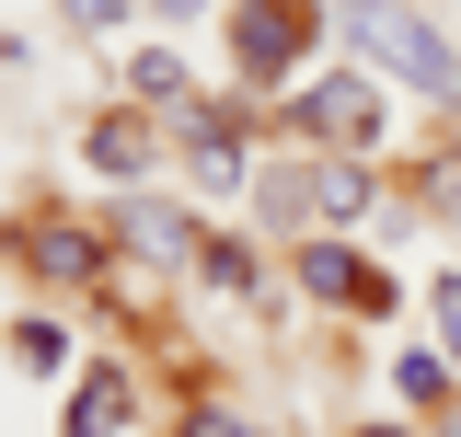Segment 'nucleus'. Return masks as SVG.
<instances>
[{
	"label": "nucleus",
	"instance_id": "f257e3e1",
	"mask_svg": "<svg viewBox=\"0 0 461 437\" xmlns=\"http://www.w3.org/2000/svg\"><path fill=\"white\" fill-rule=\"evenodd\" d=\"M335 35L369 69H393V81H415L427 104H461V47L415 12V0H335Z\"/></svg>",
	"mask_w": 461,
	"mask_h": 437
},
{
	"label": "nucleus",
	"instance_id": "f03ea898",
	"mask_svg": "<svg viewBox=\"0 0 461 437\" xmlns=\"http://www.w3.org/2000/svg\"><path fill=\"white\" fill-rule=\"evenodd\" d=\"M288 138H300V150H346V162H369V150H381V93H369L357 69H312V81L288 93Z\"/></svg>",
	"mask_w": 461,
	"mask_h": 437
},
{
	"label": "nucleus",
	"instance_id": "7ed1b4c3",
	"mask_svg": "<svg viewBox=\"0 0 461 437\" xmlns=\"http://www.w3.org/2000/svg\"><path fill=\"white\" fill-rule=\"evenodd\" d=\"M288 276H300V299H335L346 323H393V311H403L393 265H369V254H357V242H335V230H312V242L288 254Z\"/></svg>",
	"mask_w": 461,
	"mask_h": 437
},
{
	"label": "nucleus",
	"instance_id": "20e7f679",
	"mask_svg": "<svg viewBox=\"0 0 461 437\" xmlns=\"http://www.w3.org/2000/svg\"><path fill=\"white\" fill-rule=\"evenodd\" d=\"M312 35H323V0H230V69L242 81H300Z\"/></svg>",
	"mask_w": 461,
	"mask_h": 437
},
{
	"label": "nucleus",
	"instance_id": "39448f33",
	"mask_svg": "<svg viewBox=\"0 0 461 437\" xmlns=\"http://www.w3.org/2000/svg\"><path fill=\"white\" fill-rule=\"evenodd\" d=\"M12 265H35V276H58V288H81V276L104 265V230H81V218H12Z\"/></svg>",
	"mask_w": 461,
	"mask_h": 437
},
{
	"label": "nucleus",
	"instance_id": "423d86ee",
	"mask_svg": "<svg viewBox=\"0 0 461 437\" xmlns=\"http://www.w3.org/2000/svg\"><path fill=\"white\" fill-rule=\"evenodd\" d=\"M173 138H185V173H196V184H208V196H230V184H242V115H220V104H185V127H173Z\"/></svg>",
	"mask_w": 461,
	"mask_h": 437
},
{
	"label": "nucleus",
	"instance_id": "0eeeda50",
	"mask_svg": "<svg viewBox=\"0 0 461 437\" xmlns=\"http://www.w3.org/2000/svg\"><path fill=\"white\" fill-rule=\"evenodd\" d=\"M115 242H139L150 265H196L208 230H196V208H173V196H127V208H115Z\"/></svg>",
	"mask_w": 461,
	"mask_h": 437
},
{
	"label": "nucleus",
	"instance_id": "6e6552de",
	"mask_svg": "<svg viewBox=\"0 0 461 437\" xmlns=\"http://www.w3.org/2000/svg\"><path fill=\"white\" fill-rule=\"evenodd\" d=\"M312 218H323V230H369V218H381V184H369V162L312 150Z\"/></svg>",
	"mask_w": 461,
	"mask_h": 437
},
{
	"label": "nucleus",
	"instance_id": "1a4fd4ad",
	"mask_svg": "<svg viewBox=\"0 0 461 437\" xmlns=\"http://www.w3.org/2000/svg\"><path fill=\"white\" fill-rule=\"evenodd\" d=\"M461 369H450V357H438V345H403V357H393V391H403V403H415V426H438V415H450V403H461Z\"/></svg>",
	"mask_w": 461,
	"mask_h": 437
},
{
	"label": "nucleus",
	"instance_id": "9d476101",
	"mask_svg": "<svg viewBox=\"0 0 461 437\" xmlns=\"http://www.w3.org/2000/svg\"><path fill=\"white\" fill-rule=\"evenodd\" d=\"M115 426H127V369H93L69 403V437H115Z\"/></svg>",
	"mask_w": 461,
	"mask_h": 437
},
{
	"label": "nucleus",
	"instance_id": "9b49d317",
	"mask_svg": "<svg viewBox=\"0 0 461 437\" xmlns=\"http://www.w3.org/2000/svg\"><path fill=\"white\" fill-rule=\"evenodd\" d=\"M403 208H415V218H461V138L415 162V196H403Z\"/></svg>",
	"mask_w": 461,
	"mask_h": 437
},
{
	"label": "nucleus",
	"instance_id": "f8f14e48",
	"mask_svg": "<svg viewBox=\"0 0 461 437\" xmlns=\"http://www.w3.org/2000/svg\"><path fill=\"white\" fill-rule=\"evenodd\" d=\"M150 150H162V127H139V115H104L93 127V162L104 173H150Z\"/></svg>",
	"mask_w": 461,
	"mask_h": 437
},
{
	"label": "nucleus",
	"instance_id": "ddd939ff",
	"mask_svg": "<svg viewBox=\"0 0 461 437\" xmlns=\"http://www.w3.org/2000/svg\"><path fill=\"white\" fill-rule=\"evenodd\" d=\"M127 81H139V104H185V58H162V47H139Z\"/></svg>",
	"mask_w": 461,
	"mask_h": 437
},
{
	"label": "nucleus",
	"instance_id": "4468645a",
	"mask_svg": "<svg viewBox=\"0 0 461 437\" xmlns=\"http://www.w3.org/2000/svg\"><path fill=\"white\" fill-rule=\"evenodd\" d=\"M12 357L47 380V369H69V334H58V323H12Z\"/></svg>",
	"mask_w": 461,
	"mask_h": 437
},
{
	"label": "nucleus",
	"instance_id": "2eb2a0df",
	"mask_svg": "<svg viewBox=\"0 0 461 437\" xmlns=\"http://www.w3.org/2000/svg\"><path fill=\"white\" fill-rule=\"evenodd\" d=\"M196 276H208V288H254V254H242V242H220V230H208V242H196Z\"/></svg>",
	"mask_w": 461,
	"mask_h": 437
},
{
	"label": "nucleus",
	"instance_id": "dca6fc26",
	"mask_svg": "<svg viewBox=\"0 0 461 437\" xmlns=\"http://www.w3.org/2000/svg\"><path fill=\"white\" fill-rule=\"evenodd\" d=\"M427 311H438V357H450V369H461V265L438 276V288H427Z\"/></svg>",
	"mask_w": 461,
	"mask_h": 437
},
{
	"label": "nucleus",
	"instance_id": "f3484780",
	"mask_svg": "<svg viewBox=\"0 0 461 437\" xmlns=\"http://www.w3.org/2000/svg\"><path fill=\"white\" fill-rule=\"evenodd\" d=\"M173 437H254V426H242L230 403H185V426H173Z\"/></svg>",
	"mask_w": 461,
	"mask_h": 437
},
{
	"label": "nucleus",
	"instance_id": "a211bd4d",
	"mask_svg": "<svg viewBox=\"0 0 461 437\" xmlns=\"http://www.w3.org/2000/svg\"><path fill=\"white\" fill-rule=\"evenodd\" d=\"M58 12H69V23H93V35H115V23H127V0H58Z\"/></svg>",
	"mask_w": 461,
	"mask_h": 437
},
{
	"label": "nucleus",
	"instance_id": "6ab92c4d",
	"mask_svg": "<svg viewBox=\"0 0 461 437\" xmlns=\"http://www.w3.org/2000/svg\"><path fill=\"white\" fill-rule=\"evenodd\" d=\"M346 437H415V426H346Z\"/></svg>",
	"mask_w": 461,
	"mask_h": 437
},
{
	"label": "nucleus",
	"instance_id": "aec40b11",
	"mask_svg": "<svg viewBox=\"0 0 461 437\" xmlns=\"http://www.w3.org/2000/svg\"><path fill=\"white\" fill-rule=\"evenodd\" d=\"M438 437H461V403H450V415H438Z\"/></svg>",
	"mask_w": 461,
	"mask_h": 437
}]
</instances>
